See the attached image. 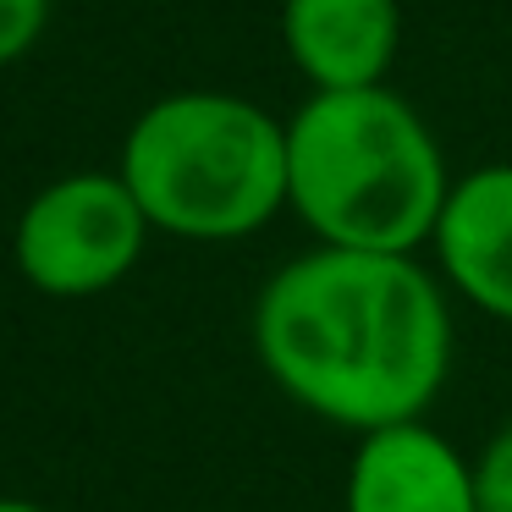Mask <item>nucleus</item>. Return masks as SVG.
<instances>
[{
    "label": "nucleus",
    "mask_w": 512,
    "mask_h": 512,
    "mask_svg": "<svg viewBox=\"0 0 512 512\" xmlns=\"http://www.w3.org/2000/svg\"><path fill=\"white\" fill-rule=\"evenodd\" d=\"M122 182L166 237H254L287 210V122L243 94H166L127 133Z\"/></svg>",
    "instance_id": "7ed1b4c3"
},
{
    "label": "nucleus",
    "mask_w": 512,
    "mask_h": 512,
    "mask_svg": "<svg viewBox=\"0 0 512 512\" xmlns=\"http://www.w3.org/2000/svg\"><path fill=\"white\" fill-rule=\"evenodd\" d=\"M149 232L155 226L122 171H78L28 199L12 232V259L45 298H94L144 259Z\"/></svg>",
    "instance_id": "20e7f679"
},
{
    "label": "nucleus",
    "mask_w": 512,
    "mask_h": 512,
    "mask_svg": "<svg viewBox=\"0 0 512 512\" xmlns=\"http://www.w3.org/2000/svg\"><path fill=\"white\" fill-rule=\"evenodd\" d=\"M0 512H45L39 501H23V496H0Z\"/></svg>",
    "instance_id": "9d476101"
},
{
    "label": "nucleus",
    "mask_w": 512,
    "mask_h": 512,
    "mask_svg": "<svg viewBox=\"0 0 512 512\" xmlns=\"http://www.w3.org/2000/svg\"><path fill=\"white\" fill-rule=\"evenodd\" d=\"M452 193L441 138L397 89H314L287 116V210L331 248L419 254Z\"/></svg>",
    "instance_id": "f03ea898"
},
{
    "label": "nucleus",
    "mask_w": 512,
    "mask_h": 512,
    "mask_svg": "<svg viewBox=\"0 0 512 512\" xmlns=\"http://www.w3.org/2000/svg\"><path fill=\"white\" fill-rule=\"evenodd\" d=\"M50 23V0H0V67L23 61Z\"/></svg>",
    "instance_id": "1a4fd4ad"
},
{
    "label": "nucleus",
    "mask_w": 512,
    "mask_h": 512,
    "mask_svg": "<svg viewBox=\"0 0 512 512\" xmlns=\"http://www.w3.org/2000/svg\"><path fill=\"white\" fill-rule=\"evenodd\" d=\"M452 298L413 254L314 243L259 287L254 353L303 413L336 430L424 419L452 375Z\"/></svg>",
    "instance_id": "f257e3e1"
},
{
    "label": "nucleus",
    "mask_w": 512,
    "mask_h": 512,
    "mask_svg": "<svg viewBox=\"0 0 512 512\" xmlns=\"http://www.w3.org/2000/svg\"><path fill=\"white\" fill-rule=\"evenodd\" d=\"M281 45L314 89H375L397 67L402 0H281Z\"/></svg>",
    "instance_id": "0eeeda50"
},
{
    "label": "nucleus",
    "mask_w": 512,
    "mask_h": 512,
    "mask_svg": "<svg viewBox=\"0 0 512 512\" xmlns=\"http://www.w3.org/2000/svg\"><path fill=\"white\" fill-rule=\"evenodd\" d=\"M479 512H512V419L474 452Z\"/></svg>",
    "instance_id": "6e6552de"
},
{
    "label": "nucleus",
    "mask_w": 512,
    "mask_h": 512,
    "mask_svg": "<svg viewBox=\"0 0 512 512\" xmlns=\"http://www.w3.org/2000/svg\"><path fill=\"white\" fill-rule=\"evenodd\" d=\"M430 254L446 292L512 325V160H490L452 177Z\"/></svg>",
    "instance_id": "423d86ee"
},
{
    "label": "nucleus",
    "mask_w": 512,
    "mask_h": 512,
    "mask_svg": "<svg viewBox=\"0 0 512 512\" xmlns=\"http://www.w3.org/2000/svg\"><path fill=\"white\" fill-rule=\"evenodd\" d=\"M342 512H479L474 457L424 419L369 430L347 457Z\"/></svg>",
    "instance_id": "39448f33"
}]
</instances>
